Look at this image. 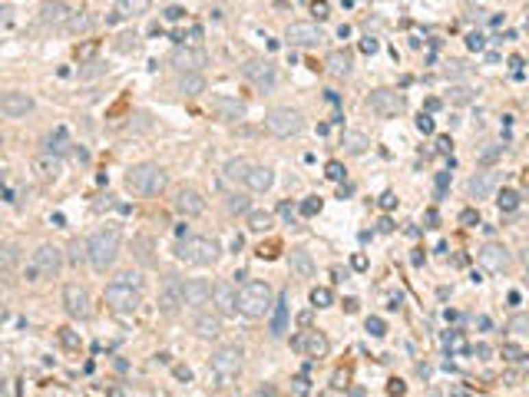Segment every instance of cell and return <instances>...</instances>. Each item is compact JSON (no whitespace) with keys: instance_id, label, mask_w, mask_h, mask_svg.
Returning <instances> with one entry per match:
<instances>
[{"instance_id":"obj_9","label":"cell","mask_w":529,"mask_h":397,"mask_svg":"<svg viewBox=\"0 0 529 397\" xmlns=\"http://www.w3.org/2000/svg\"><path fill=\"white\" fill-rule=\"evenodd\" d=\"M404 96L397 93V90H374V93L367 96V110L374 116H397V113H404Z\"/></svg>"},{"instance_id":"obj_19","label":"cell","mask_w":529,"mask_h":397,"mask_svg":"<svg viewBox=\"0 0 529 397\" xmlns=\"http://www.w3.org/2000/svg\"><path fill=\"white\" fill-rule=\"evenodd\" d=\"M182 295H186V304L189 308H199V304H208L212 302V285L206 278H189L182 285Z\"/></svg>"},{"instance_id":"obj_54","label":"cell","mask_w":529,"mask_h":397,"mask_svg":"<svg viewBox=\"0 0 529 397\" xmlns=\"http://www.w3.org/2000/svg\"><path fill=\"white\" fill-rule=\"evenodd\" d=\"M351 265H354V268H360V272H364V268H367V258H364V255H354V258H351Z\"/></svg>"},{"instance_id":"obj_22","label":"cell","mask_w":529,"mask_h":397,"mask_svg":"<svg viewBox=\"0 0 529 397\" xmlns=\"http://www.w3.org/2000/svg\"><path fill=\"white\" fill-rule=\"evenodd\" d=\"M480 262L487 265V268H490V272H503V268H506V265H510V255H506V248L503 245H483L480 248Z\"/></svg>"},{"instance_id":"obj_32","label":"cell","mask_w":529,"mask_h":397,"mask_svg":"<svg viewBox=\"0 0 529 397\" xmlns=\"http://www.w3.org/2000/svg\"><path fill=\"white\" fill-rule=\"evenodd\" d=\"M328 70H331L334 76H347V73H351V53L334 50V53L328 57Z\"/></svg>"},{"instance_id":"obj_26","label":"cell","mask_w":529,"mask_h":397,"mask_svg":"<svg viewBox=\"0 0 529 397\" xmlns=\"http://www.w3.org/2000/svg\"><path fill=\"white\" fill-rule=\"evenodd\" d=\"M192 328H195L199 338H219L222 335V315H199Z\"/></svg>"},{"instance_id":"obj_33","label":"cell","mask_w":529,"mask_h":397,"mask_svg":"<svg viewBox=\"0 0 529 397\" xmlns=\"http://www.w3.org/2000/svg\"><path fill=\"white\" fill-rule=\"evenodd\" d=\"M248 169H251L248 159H228L225 163V179H232V182H245Z\"/></svg>"},{"instance_id":"obj_34","label":"cell","mask_w":529,"mask_h":397,"mask_svg":"<svg viewBox=\"0 0 529 397\" xmlns=\"http://www.w3.org/2000/svg\"><path fill=\"white\" fill-rule=\"evenodd\" d=\"M93 27H96V20L86 17V14H79V17L73 14V17L66 20V30H73V34H90Z\"/></svg>"},{"instance_id":"obj_20","label":"cell","mask_w":529,"mask_h":397,"mask_svg":"<svg viewBox=\"0 0 529 397\" xmlns=\"http://www.w3.org/2000/svg\"><path fill=\"white\" fill-rule=\"evenodd\" d=\"M34 172H37L40 182H57L60 172H63V163H60L53 152H43V156L34 159Z\"/></svg>"},{"instance_id":"obj_29","label":"cell","mask_w":529,"mask_h":397,"mask_svg":"<svg viewBox=\"0 0 529 397\" xmlns=\"http://www.w3.org/2000/svg\"><path fill=\"white\" fill-rule=\"evenodd\" d=\"M149 10V0H116V17L132 20V17H143Z\"/></svg>"},{"instance_id":"obj_6","label":"cell","mask_w":529,"mask_h":397,"mask_svg":"<svg viewBox=\"0 0 529 397\" xmlns=\"http://www.w3.org/2000/svg\"><path fill=\"white\" fill-rule=\"evenodd\" d=\"M264 126L271 136H278V139H288V136H298L304 130V119L298 110H291V106H278V110H271V113L264 116Z\"/></svg>"},{"instance_id":"obj_43","label":"cell","mask_w":529,"mask_h":397,"mask_svg":"<svg viewBox=\"0 0 529 397\" xmlns=\"http://www.w3.org/2000/svg\"><path fill=\"white\" fill-rule=\"evenodd\" d=\"M450 99H454V103H470L473 93L467 86H454V90H450Z\"/></svg>"},{"instance_id":"obj_57","label":"cell","mask_w":529,"mask_h":397,"mask_svg":"<svg viewBox=\"0 0 529 397\" xmlns=\"http://www.w3.org/2000/svg\"><path fill=\"white\" fill-rule=\"evenodd\" d=\"M295 391H298V394H304V391H308V381L298 378V381H295Z\"/></svg>"},{"instance_id":"obj_42","label":"cell","mask_w":529,"mask_h":397,"mask_svg":"<svg viewBox=\"0 0 529 397\" xmlns=\"http://www.w3.org/2000/svg\"><path fill=\"white\" fill-rule=\"evenodd\" d=\"M70 262H86V242H73L70 245Z\"/></svg>"},{"instance_id":"obj_53","label":"cell","mask_w":529,"mask_h":397,"mask_svg":"<svg viewBox=\"0 0 529 397\" xmlns=\"http://www.w3.org/2000/svg\"><path fill=\"white\" fill-rule=\"evenodd\" d=\"M467 43H470L473 50H480V47H483V37H480V34H470V40H467Z\"/></svg>"},{"instance_id":"obj_24","label":"cell","mask_w":529,"mask_h":397,"mask_svg":"<svg viewBox=\"0 0 529 397\" xmlns=\"http://www.w3.org/2000/svg\"><path fill=\"white\" fill-rule=\"evenodd\" d=\"M271 322H268V331H271V338H284V331H288V302H275L271 304Z\"/></svg>"},{"instance_id":"obj_60","label":"cell","mask_w":529,"mask_h":397,"mask_svg":"<svg viewBox=\"0 0 529 397\" xmlns=\"http://www.w3.org/2000/svg\"><path fill=\"white\" fill-rule=\"evenodd\" d=\"M0 146H3V136H0Z\"/></svg>"},{"instance_id":"obj_5","label":"cell","mask_w":529,"mask_h":397,"mask_svg":"<svg viewBox=\"0 0 529 397\" xmlns=\"http://www.w3.org/2000/svg\"><path fill=\"white\" fill-rule=\"evenodd\" d=\"M60 268H63V252L57 245H40L30 255L27 275H30V282H43V278H57Z\"/></svg>"},{"instance_id":"obj_36","label":"cell","mask_w":529,"mask_h":397,"mask_svg":"<svg viewBox=\"0 0 529 397\" xmlns=\"http://www.w3.org/2000/svg\"><path fill=\"white\" fill-rule=\"evenodd\" d=\"M228 212H235V215H248V212H251V206H248V195H242V192L228 195Z\"/></svg>"},{"instance_id":"obj_58","label":"cell","mask_w":529,"mask_h":397,"mask_svg":"<svg viewBox=\"0 0 529 397\" xmlns=\"http://www.w3.org/2000/svg\"><path fill=\"white\" fill-rule=\"evenodd\" d=\"M391 394H404V384L400 381H391Z\"/></svg>"},{"instance_id":"obj_4","label":"cell","mask_w":529,"mask_h":397,"mask_svg":"<svg viewBox=\"0 0 529 397\" xmlns=\"http://www.w3.org/2000/svg\"><path fill=\"white\" fill-rule=\"evenodd\" d=\"M275 304V295L264 282H245L242 291H238V311L245 318H264Z\"/></svg>"},{"instance_id":"obj_45","label":"cell","mask_w":529,"mask_h":397,"mask_svg":"<svg viewBox=\"0 0 529 397\" xmlns=\"http://www.w3.org/2000/svg\"><path fill=\"white\" fill-rule=\"evenodd\" d=\"M417 126H420V132H434V119H430V116H420Z\"/></svg>"},{"instance_id":"obj_25","label":"cell","mask_w":529,"mask_h":397,"mask_svg":"<svg viewBox=\"0 0 529 397\" xmlns=\"http://www.w3.org/2000/svg\"><path fill=\"white\" fill-rule=\"evenodd\" d=\"M212 110L222 116V119H242L245 116V106L238 99H228V96H215L212 99Z\"/></svg>"},{"instance_id":"obj_41","label":"cell","mask_w":529,"mask_h":397,"mask_svg":"<svg viewBox=\"0 0 529 397\" xmlns=\"http://www.w3.org/2000/svg\"><path fill=\"white\" fill-rule=\"evenodd\" d=\"M519 206V195H516V192H503V195H500V208H506V212H513V208Z\"/></svg>"},{"instance_id":"obj_11","label":"cell","mask_w":529,"mask_h":397,"mask_svg":"<svg viewBox=\"0 0 529 397\" xmlns=\"http://www.w3.org/2000/svg\"><path fill=\"white\" fill-rule=\"evenodd\" d=\"M242 73H245V80H251L258 90H275V86H278V73H275V67H271L268 60H248L245 67H242Z\"/></svg>"},{"instance_id":"obj_51","label":"cell","mask_w":529,"mask_h":397,"mask_svg":"<svg viewBox=\"0 0 529 397\" xmlns=\"http://www.w3.org/2000/svg\"><path fill=\"white\" fill-rule=\"evenodd\" d=\"M99 73H103V67H99V63H90V70H83L79 76H99Z\"/></svg>"},{"instance_id":"obj_49","label":"cell","mask_w":529,"mask_h":397,"mask_svg":"<svg viewBox=\"0 0 529 397\" xmlns=\"http://www.w3.org/2000/svg\"><path fill=\"white\" fill-rule=\"evenodd\" d=\"M60 338H63V344H66V348H76L73 335H70V328H63V331H60Z\"/></svg>"},{"instance_id":"obj_14","label":"cell","mask_w":529,"mask_h":397,"mask_svg":"<svg viewBox=\"0 0 529 397\" xmlns=\"http://www.w3.org/2000/svg\"><path fill=\"white\" fill-rule=\"evenodd\" d=\"M0 113L14 116V119H20V116L34 113V96L30 93H20V90H7V93L0 96Z\"/></svg>"},{"instance_id":"obj_8","label":"cell","mask_w":529,"mask_h":397,"mask_svg":"<svg viewBox=\"0 0 529 397\" xmlns=\"http://www.w3.org/2000/svg\"><path fill=\"white\" fill-rule=\"evenodd\" d=\"M208 364H212V374L219 381H232V378H238V371H242V351L232 348V344H222V348L212 351Z\"/></svg>"},{"instance_id":"obj_13","label":"cell","mask_w":529,"mask_h":397,"mask_svg":"<svg viewBox=\"0 0 529 397\" xmlns=\"http://www.w3.org/2000/svg\"><path fill=\"white\" fill-rule=\"evenodd\" d=\"M175 212L186 215V219L202 215V212H206V195L199 189H192V186H182V189L175 192Z\"/></svg>"},{"instance_id":"obj_15","label":"cell","mask_w":529,"mask_h":397,"mask_svg":"<svg viewBox=\"0 0 529 397\" xmlns=\"http://www.w3.org/2000/svg\"><path fill=\"white\" fill-rule=\"evenodd\" d=\"M172 63H175L182 73H199V70L208 63V57H206V50H199V47H179V50L172 53Z\"/></svg>"},{"instance_id":"obj_27","label":"cell","mask_w":529,"mask_h":397,"mask_svg":"<svg viewBox=\"0 0 529 397\" xmlns=\"http://www.w3.org/2000/svg\"><path fill=\"white\" fill-rule=\"evenodd\" d=\"M295 348H304L311 358H324L328 354V338L318 335V331H311L308 338H295Z\"/></svg>"},{"instance_id":"obj_46","label":"cell","mask_w":529,"mask_h":397,"mask_svg":"<svg viewBox=\"0 0 529 397\" xmlns=\"http://www.w3.org/2000/svg\"><path fill=\"white\" fill-rule=\"evenodd\" d=\"M311 10H315V14H318V20H324V17H328V3H324V0H321V3H318V0H315V7H311Z\"/></svg>"},{"instance_id":"obj_48","label":"cell","mask_w":529,"mask_h":397,"mask_svg":"<svg viewBox=\"0 0 529 397\" xmlns=\"http://www.w3.org/2000/svg\"><path fill=\"white\" fill-rule=\"evenodd\" d=\"M328 176H331V179H341V176H344L341 163H331V166H328Z\"/></svg>"},{"instance_id":"obj_12","label":"cell","mask_w":529,"mask_h":397,"mask_svg":"<svg viewBox=\"0 0 529 397\" xmlns=\"http://www.w3.org/2000/svg\"><path fill=\"white\" fill-rule=\"evenodd\" d=\"M182 278H175V275H166V282H162V291H159V308L166 311V315H175L182 304H186V295H182Z\"/></svg>"},{"instance_id":"obj_7","label":"cell","mask_w":529,"mask_h":397,"mask_svg":"<svg viewBox=\"0 0 529 397\" xmlns=\"http://www.w3.org/2000/svg\"><path fill=\"white\" fill-rule=\"evenodd\" d=\"M103 298H106V304H110L113 311H119V315H126V311H136V308H139V285L116 278L113 285H106Z\"/></svg>"},{"instance_id":"obj_39","label":"cell","mask_w":529,"mask_h":397,"mask_svg":"<svg viewBox=\"0 0 529 397\" xmlns=\"http://www.w3.org/2000/svg\"><path fill=\"white\" fill-rule=\"evenodd\" d=\"M136 248H139V252H136V255H139V262L149 265L152 262V252H149L152 242H149V239H136Z\"/></svg>"},{"instance_id":"obj_44","label":"cell","mask_w":529,"mask_h":397,"mask_svg":"<svg viewBox=\"0 0 529 397\" xmlns=\"http://www.w3.org/2000/svg\"><path fill=\"white\" fill-rule=\"evenodd\" d=\"M318 208H321V199H304V202H302V215H318Z\"/></svg>"},{"instance_id":"obj_17","label":"cell","mask_w":529,"mask_h":397,"mask_svg":"<svg viewBox=\"0 0 529 397\" xmlns=\"http://www.w3.org/2000/svg\"><path fill=\"white\" fill-rule=\"evenodd\" d=\"M284 40H288L291 47H315V43L321 40V30H318L315 23H291V27L284 30Z\"/></svg>"},{"instance_id":"obj_1","label":"cell","mask_w":529,"mask_h":397,"mask_svg":"<svg viewBox=\"0 0 529 397\" xmlns=\"http://www.w3.org/2000/svg\"><path fill=\"white\" fill-rule=\"evenodd\" d=\"M119 258V232L116 228H96L86 239V262L93 272H110Z\"/></svg>"},{"instance_id":"obj_50","label":"cell","mask_w":529,"mask_h":397,"mask_svg":"<svg viewBox=\"0 0 529 397\" xmlns=\"http://www.w3.org/2000/svg\"><path fill=\"white\" fill-rule=\"evenodd\" d=\"M10 14H14V10H10L7 3H0V23H10Z\"/></svg>"},{"instance_id":"obj_31","label":"cell","mask_w":529,"mask_h":397,"mask_svg":"<svg viewBox=\"0 0 529 397\" xmlns=\"http://www.w3.org/2000/svg\"><path fill=\"white\" fill-rule=\"evenodd\" d=\"M341 146H344V152H351V156H360V152L371 146V139H367L364 132H344Z\"/></svg>"},{"instance_id":"obj_37","label":"cell","mask_w":529,"mask_h":397,"mask_svg":"<svg viewBox=\"0 0 529 397\" xmlns=\"http://www.w3.org/2000/svg\"><path fill=\"white\" fill-rule=\"evenodd\" d=\"M20 252L17 245H0V268H10V265H17Z\"/></svg>"},{"instance_id":"obj_18","label":"cell","mask_w":529,"mask_h":397,"mask_svg":"<svg viewBox=\"0 0 529 397\" xmlns=\"http://www.w3.org/2000/svg\"><path fill=\"white\" fill-rule=\"evenodd\" d=\"M70 17H73V10L63 0H43V7H40V20L50 23V27H66Z\"/></svg>"},{"instance_id":"obj_16","label":"cell","mask_w":529,"mask_h":397,"mask_svg":"<svg viewBox=\"0 0 529 397\" xmlns=\"http://www.w3.org/2000/svg\"><path fill=\"white\" fill-rule=\"evenodd\" d=\"M212 304L219 315H238V291L228 282L212 285Z\"/></svg>"},{"instance_id":"obj_35","label":"cell","mask_w":529,"mask_h":397,"mask_svg":"<svg viewBox=\"0 0 529 397\" xmlns=\"http://www.w3.org/2000/svg\"><path fill=\"white\" fill-rule=\"evenodd\" d=\"M248 228L251 232H268L271 228V215L268 212H248Z\"/></svg>"},{"instance_id":"obj_40","label":"cell","mask_w":529,"mask_h":397,"mask_svg":"<svg viewBox=\"0 0 529 397\" xmlns=\"http://www.w3.org/2000/svg\"><path fill=\"white\" fill-rule=\"evenodd\" d=\"M367 331H371L374 338H380V335H387V324H384V318L374 315V318H367Z\"/></svg>"},{"instance_id":"obj_3","label":"cell","mask_w":529,"mask_h":397,"mask_svg":"<svg viewBox=\"0 0 529 397\" xmlns=\"http://www.w3.org/2000/svg\"><path fill=\"white\" fill-rule=\"evenodd\" d=\"M175 255H179V262L206 268V265L219 262L222 248H219V242H215V239H208V235H189V239H182V242L175 245Z\"/></svg>"},{"instance_id":"obj_23","label":"cell","mask_w":529,"mask_h":397,"mask_svg":"<svg viewBox=\"0 0 529 397\" xmlns=\"http://www.w3.org/2000/svg\"><path fill=\"white\" fill-rule=\"evenodd\" d=\"M271 182H275V172L268 169V166H251L245 176V186L251 192H268L271 189Z\"/></svg>"},{"instance_id":"obj_47","label":"cell","mask_w":529,"mask_h":397,"mask_svg":"<svg viewBox=\"0 0 529 397\" xmlns=\"http://www.w3.org/2000/svg\"><path fill=\"white\" fill-rule=\"evenodd\" d=\"M513 331H529V318H513Z\"/></svg>"},{"instance_id":"obj_38","label":"cell","mask_w":529,"mask_h":397,"mask_svg":"<svg viewBox=\"0 0 529 397\" xmlns=\"http://www.w3.org/2000/svg\"><path fill=\"white\" fill-rule=\"evenodd\" d=\"M311 302H315V308H328V304L334 302V295H331V288H315L311 291Z\"/></svg>"},{"instance_id":"obj_30","label":"cell","mask_w":529,"mask_h":397,"mask_svg":"<svg viewBox=\"0 0 529 397\" xmlns=\"http://www.w3.org/2000/svg\"><path fill=\"white\" fill-rule=\"evenodd\" d=\"M202 90H206L202 73H182V80H179V93L182 96H199Z\"/></svg>"},{"instance_id":"obj_28","label":"cell","mask_w":529,"mask_h":397,"mask_svg":"<svg viewBox=\"0 0 529 397\" xmlns=\"http://www.w3.org/2000/svg\"><path fill=\"white\" fill-rule=\"evenodd\" d=\"M291 275H298V278H311L315 275V262H311V255L304 248L291 252Z\"/></svg>"},{"instance_id":"obj_55","label":"cell","mask_w":529,"mask_h":397,"mask_svg":"<svg viewBox=\"0 0 529 397\" xmlns=\"http://www.w3.org/2000/svg\"><path fill=\"white\" fill-rule=\"evenodd\" d=\"M503 354H506L510 361H516V358H519V348H513V344H510V348H503Z\"/></svg>"},{"instance_id":"obj_10","label":"cell","mask_w":529,"mask_h":397,"mask_svg":"<svg viewBox=\"0 0 529 397\" xmlns=\"http://www.w3.org/2000/svg\"><path fill=\"white\" fill-rule=\"evenodd\" d=\"M63 308H66V315L70 318H90V291L83 288V285H63Z\"/></svg>"},{"instance_id":"obj_52","label":"cell","mask_w":529,"mask_h":397,"mask_svg":"<svg viewBox=\"0 0 529 397\" xmlns=\"http://www.w3.org/2000/svg\"><path fill=\"white\" fill-rule=\"evenodd\" d=\"M394 195H391V192H387V195H380V208H394Z\"/></svg>"},{"instance_id":"obj_21","label":"cell","mask_w":529,"mask_h":397,"mask_svg":"<svg viewBox=\"0 0 529 397\" xmlns=\"http://www.w3.org/2000/svg\"><path fill=\"white\" fill-rule=\"evenodd\" d=\"M496 182H500L496 172H476L470 182H467V192H470V199H490Z\"/></svg>"},{"instance_id":"obj_56","label":"cell","mask_w":529,"mask_h":397,"mask_svg":"<svg viewBox=\"0 0 529 397\" xmlns=\"http://www.w3.org/2000/svg\"><path fill=\"white\" fill-rule=\"evenodd\" d=\"M166 17H169V20H179V17H182V10H179V7H169V10H166Z\"/></svg>"},{"instance_id":"obj_59","label":"cell","mask_w":529,"mask_h":397,"mask_svg":"<svg viewBox=\"0 0 529 397\" xmlns=\"http://www.w3.org/2000/svg\"><path fill=\"white\" fill-rule=\"evenodd\" d=\"M526 282H529V252H526Z\"/></svg>"},{"instance_id":"obj_2","label":"cell","mask_w":529,"mask_h":397,"mask_svg":"<svg viewBox=\"0 0 529 397\" xmlns=\"http://www.w3.org/2000/svg\"><path fill=\"white\" fill-rule=\"evenodd\" d=\"M166 186H169V176L156 163H136L126 172V189L136 195H159V192H166Z\"/></svg>"}]
</instances>
